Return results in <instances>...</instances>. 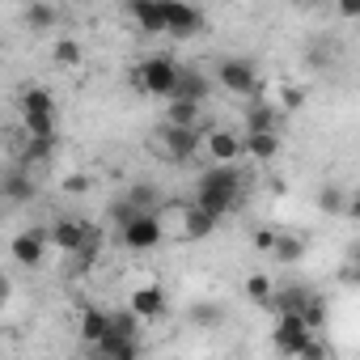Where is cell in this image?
Masks as SVG:
<instances>
[{"label": "cell", "mask_w": 360, "mask_h": 360, "mask_svg": "<svg viewBox=\"0 0 360 360\" xmlns=\"http://www.w3.org/2000/svg\"><path fill=\"white\" fill-rule=\"evenodd\" d=\"M242 200V174L238 161H212L200 178H195V204L212 208L217 217H229Z\"/></svg>", "instance_id": "6da1fadb"}, {"label": "cell", "mask_w": 360, "mask_h": 360, "mask_svg": "<svg viewBox=\"0 0 360 360\" xmlns=\"http://www.w3.org/2000/svg\"><path fill=\"white\" fill-rule=\"evenodd\" d=\"M305 98H309V89L305 85H280V110H301L305 106Z\"/></svg>", "instance_id": "4316f807"}, {"label": "cell", "mask_w": 360, "mask_h": 360, "mask_svg": "<svg viewBox=\"0 0 360 360\" xmlns=\"http://www.w3.org/2000/svg\"><path fill=\"white\" fill-rule=\"evenodd\" d=\"M347 280L360 284V259H347Z\"/></svg>", "instance_id": "8d00e7d4"}, {"label": "cell", "mask_w": 360, "mask_h": 360, "mask_svg": "<svg viewBox=\"0 0 360 360\" xmlns=\"http://www.w3.org/2000/svg\"><path fill=\"white\" fill-rule=\"evenodd\" d=\"M309 297H314L309 288L292 284V288H280V292H276V305H271V309H276V314H305Z\"/></svg>", "instance_id": "44dd1931"}, {"label": "cell", "mask_w": 360, "mask_h": 360, "mask_svg": "<svg viewBox=\"0 0 360 360\" xmlns=\"http://www.w3.org/2000/svg\"><path fill=\"white\" fill-rule=\"evenodd\" d=\"M131 18L144 34H165V0H131Z\"/></svg>", "instance_id": "4fadbf2b"}, {"label": "cell", "mask_w": 360, "mask_h": 360, "mask_svg": "<svg viewBox=\"0 0 360 360\" xmlns=\"http://www.w3.org/2000/svg\"><path fill=\"white\" fill-rule=\"evenodd\" d=\"M64 191H72V195H81V191H85V178H81V174H72V178H64Z\"/></svg>", "instance_id": "d590c367"}, {"label": "cell", "mask_w": 360, "mask_h": 360, "mask_svg": "<svg viewBox=\"0 0 360 360\" xmlns=\"http://www.w3.org/2000/svg\"><path fill=\"white\" fill-rule=\"evenodd\" d=\"M51 60H56L60 68H81V60H85V47H81L77 39H60V43L51 47Z\"/></svg>", "instance_id": "603a6c76"}, {"label": "cell", "mask_w": 360, "mask_h": 360, "mask_svg": "<svg viewBox=\"0 0 360 360\" xmlns=\"http://www.w3.org/2000/svg\"><path fill=\"white\" fill-rule=\"evenodd\" d=\"M276 318H280V322H276V335H271L276 352H284V356H301L305 343H309L318 330L305 322V314H276Z\"/></svg>", "instance_id": "8992f818"}, {"label": "cell", "mask_w": 360, "mask_h": 360, "mask_svg": "<svg viewBox=\"0 0 360 360\" xmlns=\"http://www.w3.org/2000/svg\"><path fill=\"white\" fill-rule=\"evenodd\" d=\"M89 229L94 225H85V221H77V217H60V221H51V246L60 250V255H81V246L89 242Z\"/></svg>", "instance_id": "8fae6325"}, {"label": "cell", "mask_w": 360, "mask_h": 360, "mask_svg": "<svg viewBox=\"0 0 360 360\" xmlns=\"http://www.w3.org/2000/svg\"><path fill=\"white\" fill-rule=\"evenodd\" d=\"M217 85L229 89L233 98H259V68L250 60H242V56H229L217 68Z\"/></svg>", "instance_id": "277c9868"}, {"label": "cell", "mask_w": 360, "mask_h": 360, "mask_svg": "<svg viewBox=\"0 0 360 360\" xmlns=\"http://www.w3.org/2000/svg\"><path fill=\"white\" fill-rule=\"evenodd\" d=\"M217 212L212 208H204V204H191L187 208V217H183V238H191V242H200V238H212L217 233Z\"/></svg>", "instance_id": "5bb4252c"}, {"label": "cell", "mask_w": 360, "mask_h": 360, "mask_svg": "<svg viewBox=\"0 0 360 360\" xmlns=\"http://www.w3.org/2000/svg\"><path fill=\"white\" fill-rule=\"evenodd\" d=\"M178 77H183V68L174 64V56H144L131 68V85L148 98H169L178 89Z\"/></svg>", "instance_id": "7a4b0ae2"}, {"label": "cell", "mask_w": 360, "mask_h": 360, "mask_svg": "<svg viewBox=\"0 0 360 360\" xmlns=\"http://www.w3.org/2000/svg\"><path fill=\"white\" fill-rule=\"evenodd\" d=\"M157 140H161V153H165V161H174V165H187L200 148H204V127H183V123H161V131H157Z\"/></svg>", "instance_id": "3957f363"}, {"label": "cell", "mask_w": 360, "mask_h": 360, "mask_svg": "<svg viewBox=\"0 0 360 360\" xmlns=\"http://www.w3.org/2000/svg\"><path fill=\"white\" fill-rule=\"evenodd\" d=\"M318 208H322V212H343V200L335 195V187H322V195H318Z\"/></svg>", "instance_id": "1f68e13d"}, {"label": "cell", "mask_w": 360, "mask_h": 360, "mask_svg": "<svg viewBox=\"0 0 360 360\" xmlns=\"http://www.w3.org/2000/svg\"><path fill=\"white\" fill-rule=\"evenodd\" d=\"M322 356H326V343H318V339H309L301 352V360H322Z\"/></svg>", "instance_id": "e575fe53"}, {"label": "cell", "mask_w": 360, "mask_h": 360, "mask_svg": "<svg viewBox=\"0 0 360 360\" xmlns=\"http://www.w3.org/2000/svg\"><path fill=\"white\" fill-rule=\"evenodd\" d=\"M51 153H56V136H30L26 140V148H22V157L34 165V161H51Z\"/></svg>", "instance_id": "d4e9b609"}, {"label": "cell", "mask_w": 360, "mask_h": 360, "mask_svg": "<svg viewBox=\"0 0 360 360\" xmlns=\"http://www.w3.org/2000/svg\"><path fill=\"white\" fill-rule=\"evenodd\" d=\"M127 200L136 204V212H153V187H148V183L131 187V191H127Z\"/></svg>", "instance_id": "4dcf8cb0"}, {"label": "cell", "mask_w": 360, "mask_h": 360, "mask_svg": "<svg viewBox=\"0 0 360 360\" xmlns=\"http://www.w3.org/2000/svg\"><path fill=\"white\" fill-rule=\"evenodd\" d=\"M94 352L98 356H115V360H131V356H140V339L127 335V330H110L102 343H94Z\"/></svg>", "instance_id": "2e32d148"}, {"label": "cell", "mask_w": 360, "mask_h": 360, "mask_svg": "<svg viewBox=\"0 0 360 360\" xmlns=\"http://www.w3.org/2000/svg\"><path fill=\"white\" fill-rule=\"evenodd\" d=\"M165 123H183V127H204L208 131L204 102H195V98H165Z\"/></svg>", "instance_id": "7c38bea8"}, {"label": "cell", "mask_w": 360, "mask_h": 360, "mask_svg": "<svg viewBox=\"0 0 360 360\" xmlns=\"http://www.w3.org/2000/svg\"><path fill=\"white\" fill-rule=\"evenodd\" d=\"M305 322H309L314 330L326 326V301H322V297H309V305H305Z\"/></svg>", "instance_id": "f546056e"}, {"label": "cell", "mask_w": 360, "mask_h": 360, "mask_svg": "<svg viewBox=\"0 0 360 360\" xmlns=\"http://www.w3.org/2000/svg\"><path fill=\"white\" fill-rule=\"evenodd\" d=\"M276 242H280L276 229H259V233H255V246H259V250H276Z\"/></svg>", "instance_id": "836d02e7"}, {"label": "cell", "mask_w": 360, "mask_h": 360, "mask_svg": "<svg viewBox=\"0 0 360 360\" xmlns=\"http://www.w3.org/2000/svg\"><path fill=\"white\" fill-rule=\"evenodd\" d=\"M347 217H356V221H360V187L352 191V204H347Z\"/></svg>", "instance_id": "74e56055"}, {"label": "cell", "mask_w": 360, "mask_h": 360, "mask_svg": "<svg viewBox=\"0 0 360 360\" xmlns=\"http://www.w3.org/2000/svg\"><path fill=\"white\" fill-rule=\"evenodd\" d=\"M22 115H56V98L43 85H30L22 94Z\"/></svg>", "instance_id": "7402d4cb"}, {"label": "cell", "mask_w": 360, "mask_h": 360, "mask_svg": "<svg viewBox=\"0 0 360 360\" xmlns=\"http://www.w3.org/2000/svg\"><path fill=\"white\" fill-rule=\"evenodd\" d=\"M242 292H246V297H250L255 305H263V309H271V305H276V284H271V276H263V271L246 276Z\"/></svg>", "instance_id": "d6986e66"}, {"label": "cell", "mask_w": 360, "mask_h": 360, "mask_svg": "<svg viewBox=\"0 0 360 360\" xmlns=\"http://www.w3.org/2000/svg\"><path fill=\"white\" fill-rule=\"evenodd\" d=\"M47 246H51V233H47V229H22V233L9 242V259L22 263V267H39L43 255H47Z\"/></svg>", "instance_id": "9c48e42d"}, {"label": "cell", "mask_w": 360, "mask_h": 360, "mask_svg": "<svg viewBox=\"0 0 360 360\" xmlns=\"http://www.w3.org/2000/svg\"><path fill=\"white\" fill-rule=\"evenodd\" d=\"M208 77L204 72H191V68H183V77H178V89L169 94V98H195V102H208Z\"/></svg>", "instance_id": "ffe728a7"}, {"label": "cell", "mask_w": 360, "mask_h": 360, "mask_svg": "<svg viewBox=\"0 0 360 360\" xmlns=\"http://www.w3.org/2000/svg\"><path fill=\"white\" fill-rule=\"evenodd\" d=\"M301 255H305V242H301V238H284V233H280V242H276L271 259H280V263H297Z\"/></svg>", "instance_id": "484cf974"}, {"label": "cell", "mask_w": 360, "mask_h": 360, "mask_svg": "<svg viewBox=\"0 0 360 360\" xmlns=\"http://www.w3.org/2000/svg\"><path fill=\"white\" fill-rule=\"evenodd\" d=\"M276 123H280V106H276V102L255 98V102L246 106V131H276Z\"/></svg>", "instance_id": "e0dca14e"}, {"label": "cell", "mask_w": 360, "mask_h": 360, "mask_svg": "<svg viewBox=\"0 0 360 360\" xmlns=\"http://www.w3.org/2000/svg\"><path fill=\"white\" fill-rule=\"evenodd\" d=\"M335 9L343 22H360V0H335Z\"/></svg>", "instance_id": "d6a6232c"}, {"label": "cell", "mask_w": 360, "mask_h": 360, "mask_svg": "<svg viewBox=\"0 0 360 360\" xmlns=\"http://www.w3.org/2000/svg\"><path fill=\"white\" fill-rule=\"evenodd\" d=\"M204 157L208 161H242L246 157V131H238V127H208L204 131Z\"/></svg>", "instance_id": "52a82bcc"}, {"label": "cell", "mask_w": 360, "mask_h": 360, "mask_svg": "<svg viewBox=\"0 0 360 360\" xmlns=\"http://www.w3.org/2000/svg\"><path fill=\"white\" fill-rule=\"evenodd\" d=\"M200 30H204V13L191 5V0H165V34L191 39Z\"/></svg>", "instance_id": "ba28073f"}, {"label": "cell", "mask_w": 360, "mask_h": 360, "mask_svg": "<svg viewBox=\"0 0 360 360\" xmlns=\"http://www.w3.org/2000/svg\"><path fill=\"white\" fill-rule=\"evenodd\" d=\"M110 330H115V314H110V309H85V314H81V339H85L89 347L102 343Z\"/></svg>", "instance_id": "9a60e30c"}, {"label": "cell", "mask_w": 360, "mask_h": 360, "mask_svg": "<svg viewBox=\"0 0 360 360\" xmlns=\"http://www.w3.org/2000/svg\"><path fill=\"white\" fill-rule=\"evenodd\" d=\"M26 26L30 30H51L56 26V9L47 5V0H30L26 5Z\"/></svg>", "instance_id": "cb8c5ba5"}, {"label": "cell", "mask_w": 360, "mask_h": 360, "mask_svg": "<svg viewBox=\"0 0 360 360\" xmlns=\"http://www.w3.org/2000/svg\"><path fill=\"white\" fill-rule=\"evenodd\" d=\"M246 157H250V161H271V157H280V136H276V131H246Z\"/></svg>", "instance_id": "ac0fdd59"}, {"label": "cell", "mask_w": 360, "mask_h": 360, "mask_svg": "<svg viewBox=\"0 0 360 360\" xmlns=\"http://www.w3.org/2000/svg\"><path fill=\"white\" fill-rule=\"evenodd\" d=\"M161 238H165V225H161L157 212H136L131 221L119 225V242H123L127 250H157Z\"/></svg>", "instance_id": "5b68a950"}, {"label": "cell", "mask_w": 360, "mask_h": 360, "mask_svg": "<svg viewBox=\"0 0 360 360\" xmlns=\"http://www.w3.org/2000/svg\"><path fill=\"white\" fill-rule=\"evenodd\" d=\"M127 309H131L140 322H161V318L169 314V297H165V288H161V284H140V288L131 292Z\"/></svg>", "instance_id": "30bf717a"}, {"label": "cell", "mask_w": 360, "mask_h": 360, "mask_svg": "<svg viewBox=\"0 0 360 360\" xmlns=\"http://www.w3.org/2000/svg\"><path fill=\"white\" fill-rule=\"evenodd\" d=\"M5 191H9V200L18 204V200H30V191H34V183L26 174H9V183H5Z\"/></svg>", "instance_id": "f1b7e54d"}, {"label": "cell", "mask_w": 360, "mask_h": 360, "mask_svg": "<svg viewBox=\"0 0 360 360\" xmlns=\"http://www.w3.org/2000/svg\"><path fill=\"white\" fill-rule=\"evenodd\" d=\"M26 136H56V115H22Z\"/></svg>", "instance_id": "83f0119b"}]
</instances>
